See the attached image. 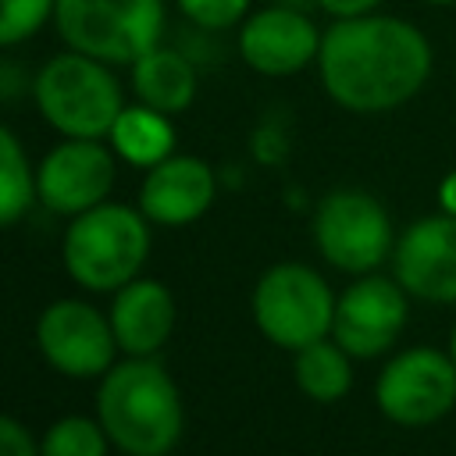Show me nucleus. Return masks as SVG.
Here are the masks:
<instances>
[{
  "label": "nucleus",
  "mask_w": 456,
  "mask_h": 456,
  "mask_svg": "<svg viewBox=\"0 0 456 456\" xmlns=\"http://www.w3.org/2000/svg\"><path fill=\"white\" fill-rule=\"evenodd\" d=\"M428 36L395 14L331 18L321 36L317 75L324 93L353 114H388L410 103L431 78Z\"/></svg>",
  "instance_id": "1"
},
{
  "label": "nucleus",
  "mask_w": 456,
  "mask_h": 456,
  "mask_svg": "<svg viewBox=\"0 0 456 456\" xmlns=\"http://www.w3.org/2000/svg\"><path fill=\"white\" fill-rule=\"evenodd\" d=\"M96 420L125 456H167L185 428L178 385L153 356L114 363L100 378Z\"/></svg>",
  "instance_id": "2"
},
{
  "label": "nucleus",
  "mask_w": 456,
  "mask_h": 456,
  "mask_svg": "<svg viewBox=\"0 0 456 456\" xmlns=\"http://www.w3.org/2000/svg\"><path fill=\"white\" fill-rule=\"evenodd\" d=\"M64 271L89 292H118L150 256V217L139 207L96 203L71 217L61 239Z\"/></svg>",
  "instance_id": "3"
},
{
  "label": "nucleus",
  "mask_w": 456,
  "mask_h": 456,
  "mask_svg": "<svg viewBox=\"0 0 456 456\" xmlns=\"http://www.w3.org/2000/svg\"><path fill=\"white\" fill-rule=\"evenodd\" d=\"M32 100L43 121L64 139H107L114 118L125 107L110 64L78 50L57 53L36 71Z\"/></svg>",
  "instance_id": "4"
},
{
  "label": "nucleus",
  "mask_w": 456,
  "mask_h": 456,
  "mask_svg": "<svg viewBox=\"0 0 456 456\" xmlns=\"http://www.w3.org/2000/svg\"><path fill=\"white\" fill-rule=\"evenodd\" d=\"M57 36L103 64H135L160 43L164 0H57Z\"/></svg>",
  "instance_id": "5"
},
{
  "label": "nucleus",
  "mask_w": 456,
  "mask_h": 456,
  "mask_svg": "<svg viewBox=\"0 0 456 456\" xmlns=\"http://www.w3.org/2000/svg\"><path fill=\"white\" fill-rule=\"evenodd\" d=\"M335 292L331 285L306 264H274L260 274L253 289V324L278 349H303L317 338L331 335L335 321Z\"/></svg>",
  "instance_id": "6"
},
{
  "label": "nucleus",
  "mask_w": 456,
  "mask_h": 456,
  "mask_svg": "<svg viewBox=\"0 0 456 456\" xmlns=\"http://www.w3.org/2000/svg\"><path fill=\"white\" fill-rule=\"evenodd\" d=\"M310 232L317 253L346 274H370L392 260V217L367 189H331L317 203Z\"/></svg>",
  "instance_id": "7"
},
{
  "label": "nucleus",
  "mask_w": 456,
  "mask_h": 456,
  "mask_svg": "<svg viewBox=\"0 0 456 456\" xmlns=\"http://www.w3.org/2000/svg\"><path fill=\"white\" fill-rule=\"evenodd\" d=\"M374 403L399 428H431L456 406V363L449 349L410 346L374 378Z\"/></svg>",
  "instance_id": "8"
},
{
  "label": "nucleus",
  "mask_w": 456,
  "mask_h": 456,
  "mask_svg": "<svg viewBox=\"0 0 456 456\" xmlns=\"http://www.w3.org/2000/svg\"><path fill=\"white\" fill-rule=\"evenodd\" d=\"M410 292L385 274H356L335 299L331 338L353 360H374L395 346L410 317Z\"/></svg>",
  "instance_id": "9"
},
{
  "label": "nucleus",
  "mask_w": 456,
  "mask_h": 456,
  "mask_svg": "<svg viewBox=\"0 0 456 456\" xmlns=\"http://www.w3.org/2000/svg\"><path fill=\"white\" fill-rule=\"evenodd\" d=\"M36 342L43 360L64 378H103L114 367L110 317L82 299H57L36 321Z\"/></svg>",
  "instance_id": "10"
},
{
  "label": "nucleus",
  "mask_w": 456,
  "mask_h": 456,
  "mask_svg": "<svg viewBox=\"0 0 456 456\" xmlns=\"http://www.w3.org/2000/svg\"><path fill=\"white\" fill-rule=\"evenodd\" d=\"M114 150L100 139H64L36 167V200L53 214H82L114 189Z\"/></svg>",
  "instance_id": "11"
},
{
  "label": "nucleus",
  "mask_w": 456,
  "mask_h": 456,
  "mask_svg": "<svg viewBox=\"0 0 456 456\" xmlns=\"http://www.w3.org/2000/svg\"><path fill=\"white\" fill-rule=\"evenodd\" d=\"M392 278L413 299L456 306V217L438 210L406 224L392 246Z\"/></svg>",
  "instance_id": "12"
},
{
  "label": "nucleus",
  "mask_w": 456,
  "mask_h": 456,
  "mask_svg": "<svg viewBox=\"0 0 456 456\" xmlns=\"http://www.w3.org/2000/svg\"><path fill=\"white\" fill-rule=\"evenodd\" d=\"M321 36L324 32L299 7L271 4V7L249 11L242 18V25H239V53L256 75L285 78V75H296V71L317 64Z\"/></svg>",
  "instance_id": "13"
},
{
  "label": "nucleus",
  "mask_w": 456,
  "mask_h": 456,
  "mask_svg": "<svg viewBox=\"0 0 456 456\" xmlns=\"http://www.w3.org/2000/svg\"><path fill=\"white\" fill-rule=\"evenodd\" d=\"M217 182L207 160L171 153L167 160L153 164L139 185V210L150 217V224L182 228L200 221L214 203Z\"/></svg>",
  "instance_id": "14"
},
{
  "label": "nucleus",
  "mask_w": 456,
  "mask_h": 456,
  "mask_svg": "<svg viewBox=\"0 0 456 456\" xmlns=\"http://www.w3.org/2000/svg\"><path fill=\"white\" fill-rule=\"evenodd\" d=\"M110 328L128 356H153L175 331V296L157 278H132L114 292Z\"/></svg>",
  "instance_id": "15"
},
{
  "label": "nucleus",
  "mask_w": 456,
  "mask_h": 456,
  "mask_svg": "<svg viewBox=\"0 0 456 456\" xmlns=\"http://www.w3.org/2000/svg\"><path fill=\"white\" fill-rule=\"evenodd\" d=\"M128 68H132V89H135L139 103L157 107L164 114H182L192 107L200 82H196V68L185 53L157 43Z\"/></svg>",
  "instance_id": "16"
},
{
  "label": "nucleus",
  "mask_w": 456,
  "mask_h": 456,
  "mask_svg": "<svg viewBox=\"0 0 456 456\" xmlns=\"http://www.w3.org/2000/svg\"><path fill=\"white\" fill-rule=\"evenodd\" d=\"M107 142H110L118 160L150 171L153 164H160L175 153L171 114H164L157 107H146V103H132V107L125 103L121 114L110 125V132H107Z\"/></svg>",
  "instance_id": "17"
},
{
  "label": "nucleus",
  "mask_w": 456,
  "mask_h": 456,
  "mask_svg": "<svg viewBox=\"0 0 456 456\" xmlns=\"http://www.w3.org/2000/svg\"><path fill=\"white\" fill-rule=\"evenodd\" d=\"M292 374L306 399L314 403H338L353 388V356L328 335L292 353Z\"/></svg>",
  "instance_id": "18"
},
{
  "label": "nucleus",
  "mask_w": 456,
  "mask_h": 456,
  "mask_svg": "<svg viewBox=\"0 0 456 456\" xmlns=\"http://www.w3.org/2000/svg\"><path fill=\"white\" fill-rule=\"evenodd\" d=\"M36 203V167L18 142V135L0 121V228H11Z\"/></svg>",
  "instance_id": "19"
},
{
  "label": "nucleus",
  "mask_w": 456,
  "mask_h": 456,
  "mask_svg": "<svg viewBox=\"0 0 456 456\" xmlns=\"http://www.w3.org/2000/svg\"><path fill=\"white\" fill-rule=\"evenodd\" d=\"M110 438L100 420L93 417H61L46 428L39 442V456H107Z\"/></svg>",
  "instance_id": "20"
},
{
  "label": "nucleus",
  "mask_w": 456,
  "mask_h": 456,
  "mask_svg": "<svg viewBox=\"0 0 456 456\" xmlns=\"http://www.w3.org/2000/svg\"><path fill=\"white\" fill-rule=\"evenodd\" d=\"M57 0H0V46L25 43L46 21H53Z\"/></svg>",
  "instance_id": "21"
},
{
  "label": "nucleus",
  "mask_w": 456,
  "mask_h": 456,
  "mask_svg": "<svg viewBox=\"0 0 456 456\" xmlns=\"http://www.w3.org/2000/svg\"><path fill=\"white\" fill-rule=\"evenodd\" d=\"M178 11L200 25V28H232V25H242V18L249 14L253 0H175Z\"/></svg>",
  "instance_id": "22"
},
{
  "label": "nucleus",
  "mask_w": 456,
  "mask_h": 456,
  "mask_svg": "<svg viewBox=\"0 0 456 456\" xmlns=\"http://www.w3.org/2000/svg\"><path fill=\"white\" fill-rule=\"evenodd\" d=\"M0 456H39L32 431L7 413H0Z\"/></svg>",
  "instance_id": "23"
},
{
  "label": "nucleus",
  "mask_w": 456,
  "mask_h": 456,
  "mask_svg": "<svg viewBox=\"0 0 456 456\" xmlns=\"http://www.w3.org/2000/svg\"><path fill=\"white\" fill-rule=\"evenodd\" d=\"M324 14H331V18H356V14H370V11H378L385 0H314Z\"/></svg>",
  "instance_id": "24"
},
{
  "label": "nucleus",
  "mask_w": 456,
  "mask_h": 456,
  "mask_svg": "<svg viewBox=\"0 0 456 456\" xmlns=\"http://www.w3.org/2000/svg\"><path fill=\"white\" fill-rule=\"evenodd\" d=\"M438 207L456 217V167L438 182Z\"/></svg>",
  "instance_id": "25"
},
{
  "label": "nucleus",
  "mask_w": 456,
  "mask_h": 456,
  "mask_svg": "<svg viewBox=\"0 0 456 456\" xmlns=\"http://www.w3.org/2000/svg\"><path fill=\"white\" fill-rule=\"evenodd\" d=\"M420 4H428V7H452L456 0H420Z\"/></svg>",
  "instance_id": "26"
},
{
  "label": "nucleus",
  "mask_w": 456,
  "mask_h": 456,
  "mask_svg": "<svg viewBox=\"0 0 456 456\" xmlns=\"http://www.w3.org/2000/svg\"><path fill=\"white\" fill-rule=\"evenodd\" d=\"M449 356H452V363H456V324H452V335H449Z\"/></svg>",
  "instance_id": "27"
}]
</instances>
